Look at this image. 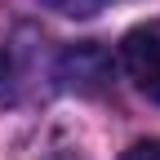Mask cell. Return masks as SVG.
<instances>
[{
    "instance_id": "cell-3",
    "label": "cell",
    "mask_w": 160,
    "mask_h": 160,
    "mask_svg": "<svg viewBox=\"0 0 160 160\" xmlns=\"http://www.w3.org/2000/svg\"><path fill=\"white\" fill-rule=\"evenodd\" d=\"M120 160H160V138H151V142H133Z\"/></svg>"
},
{
    "instance_id": "cell-4",
    "label": "cell",
    "mask_w": 160,
    "mask_h": 160,
    "mask_svg": "<svg viewBox=\"0 0 160 160\" xmlns=\"http://www.w3.org/2000/svg\"><path fill=\"white\" fill-rule=\"evenodd\" d=\"M5 71H9V58H5V53H0V80H5Z\"/></svg>"
},
{
    "instance_id": "cell-2",
    "label": "cell",
    "mask_w": 160,
    "mask_h": 160,
    "mask_svg": "<svg viewBox=\"0 0 160 160\" xmlns=\"http://www.w3.org/2000/svg\"><path fill=\"white\" fill-rule=\"evenodd\" d=\"M40 5H49L58 13H67V18H93L107 0H40Z\"/></svg>"
},
{
    "instance_id": "cell-1",
    "label": "cell",
    "mask_w": 160,
    "mask_h": 160,
    "mask_svg": "<svg viewBox=\"0 0 160 160\" xmlns=\"http://www.w3.org/2000/svg\"><path fill=\"white\" fill-rule=\"evenodd\" d=\"M120 62H125L129 80L138 85V93L160 102V27L129 31L125 45H120Z\"/></svg>"
}]
</instances>
